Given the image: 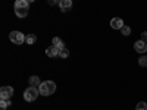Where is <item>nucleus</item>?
I'll use <instances>...</instances> for the list:
<instances>
[{
  "instance_id": "obj_15",
  "label": "nucleus",
  "mask_w": 147,
  "mask_h": 110,
  "mask_svg": "<svg viewBox=\"0 0 147 110\" xmlns=\"http://www.w3.org/2000/svg\"><path fill=\"white\" fill-rule=\"evenodd\" d=\"M121 32H122V35H129L131 34V28L129 27H127V25H124V27H122V30H121Z\"/></svg>"
},
{
  "instance_id": "obj_18",
  "label": "nucleus",
  "mask_w": 147,
  "mask_h": 110,
  "mask_svg": "<svg viewBox=\"0 0 147 110\" xmlns=\"http://www.w3.org/2000/svg\"><path fill=\"white\" fill-rule=\"evenodd\" d=\"M141 41H144V43L147 41V31H144V32L141 34Z\"/></svg>"
},
{
  "instance_id": "obj_2",
  "label": "nucleus",
  "mask_w": 147,
  "mask_h": 110,
  "mask_svg": "<svg viewBox=\"0 0 147 110\" xmlns=\"http://www.w3.org/2000/svg\"><path fill=\"white\" fill-rule=\"evenodd\" d=\"M38 91L41 95H52L55 91H56V82L53 81H44L40 84L38 87Z\"/></svg>"
},
{
  "instance_id": "obj_16",
  "label": "nucleus",
  "mask_w": 147,
  "mask_h": 110,
  "mask_svg": "<svg viewBox=\"0 0 147 110\" xmlns=\"http://www.w3.org/2000/svg\"><path fill=\"white\" fill-rule=\"evenodd\" d=\"M68 56H69V50H68V48H63V50H60V53H59V57L66 59Z\"/></svg>"
},
{
  "instance_id": "obj_8",
  "label": "nucleus",
  "mask_w": 147,
  "mask_h": 110,
  "mask_svg": "<svg viewBox=\"0 0 147 110\" xmlns=\"http://www.w3.org/2000/svg\"><path fill=\"white\" fill-rule=\"evenodd\" d=\"M134 48H136V52H138V53H146V52H147V46H146V43L141 41V40L134 43Z\"/></svg>"
},
{
  "instance_id": "obj_14",
  "label": "nucleus",
  "mask_w": 147,
  "mask_h": 110,
  "mask_svg": "<svg viewBox=\"0 0 147 110\" xmlns=\"http://www.w3.org/2000/svg\"><path fill=\"white\" fill-rule=\"evenodd\" d=\"M138 65H140L141 68H146V66H147V57H146V56H141V57L138 59Z\"/></svg>"
},
{
  "instance_id": "obj_11",
  "label": "nucleus",
  "mask_w": 147,
  "mask_h": 110,
  "mask_svg": "<svg viewBox=\"0 0 147 110\" xmlns=\"http://www.w3.org/2000/svg\"><path fill=\"white\" fill-rule=\"evenodd\" d=\"M53 46H55V47H57L59 50H63V48H66V47H65V43H63L62 40H60L59 37H55V38H53Z\"/></svg>"
},
{
  "instance_id": "obj_4",
  "label": "nucleus",
  "mask_w": 147,
  "mask_h": 110,
  "mask_svg": "<svg viewBox=\"0 0 147 110\" xmlns=\"http://www.w3.org/2000/svg\"><path fill=\"white\" fill-rule=\"evenodd\" d=\"M9 38H10V41L13 44H22V43H25L27 35H24L21 31H12L9 34Z\"/></svg>"
},
{
  "instance_id": "obj_17",
  "label": "nucleus",
  "mask_w": 147,
  "mask_h": 110,
  "mask_svg": "<svg viewBox=\"0 0 147 110\" xmlns=\"http://www.w3.org/2000/svg\"><path fill=\"white\" fill-rule=\"evenodd\" d=\"M136 110H147V104H146L144 101H140V103L137 104Z\"/></svg>"
},
{
  "instance_id": "obj_7",
  "label": "nucleus",
  "mask_w": 147,
  "mask_h": 110,
  "mask_svg": "<svg viewBox=\"0 0 147 110\" xmlns=\"http://www.w3.org/2000/svg\"><path fill=\"white\" fill-rule=\"evenodd\" d=\"M110 27H112L113 30H122V27H124V21H122L121 18H113L112 21H110Z\"/></svg>"
},
{
  "instance_id": "obj_12",
  "label": "nucleus",
  "mask_w": 147,
  "mask_h": 110,
  "mask_svg": "<svg viewBox=\"0 0 147 110\" xmlns=\"http://www.w3.org/2000/svg\"><path fill=\"white\" fill-rule=\"evenodd\" d=\"M35 41H37V35H34V34H28L27 35V38H25L27 44H34Z\"/></svg>"
},
{
  "instance_id": "obj_10",
  "label": "nucleus",
  "mask_w": 147,
  "mask_h": 110,
  "mask_svg": "<svg viewBox=\"0 0 147 110\" xmlns=\"http://www.w3.org/2000/svg\"><path fill=\"white\" fill-rule=\"evenodd\" d=\"M40 84H41V81H40V78L37 76V75H34V76H31V78H30V87H35V88H38V87H40Z\"/></svg>"
},
{
  "instance_id": "obj_1",
  "label": "nucleus",
  "mask_w": 147,
  "mask_h": 110,
  "mask_svg": "<svg viewBox=\"0 0 147 110\" xmlns=\"http://www.w3.org/2000/svg\"><path fill=\"white\" fill-rule=\"evenodd\" d=\"M30 12V3L27 0H18L15 2V13L18 18H25Z\"/></svg>"
},
{
  "instance_id": "obj_6",
  "label": "nucleus",
  "mask_w": 147,
  "mask_h": 110,
  "mask_svg": "<svg viewBox=\"0 0 147 110\" xmlns=\"http://www.w3.org/2000/svg\"><path fill=\"white\" fill-rule=\"evenodd\" d=\"M59 7H60V12H69L71 7H72V2L71 0H60Z\"/></svg>"
},
{
  "instance_id": "obj_3",
  "label": "nucleus",
  "mask_w": 147,
  "mask_h": 110,
  "mask_svg": "<svg viewBox=\"0 0 147 110\" xmlns=\"http://www.w3.org/2000/svg\"><path fill=\"white\" fill-rule=\"evenodd\" d=\"M38 95H40V91L35 87H28L24 91V99H25V101H34V100H37Z\"/></svg>"
},
{
  "instance_id": "obj_9",
  "label": "nucleus",
  "mask_w": 147,
  "mask_h": 110,
  "mask_svg": "<svg viewBox=\"0 0 147 110\" xmlns=\"http://www.w3.org/2000/svg\"><path fill=\"white\" fill-rule=\"evenodd\" d=\"M59 53H60V50H59L57 47H55V46L47 47V48H46V54H47L49 57H57V56H59Z\"/></svg>"
},
{
  "instance_id": "obj_13",
  "label": "nucleus",
  "mask_w": 147,
  "mask_h": 110,
  "mask_svg": "<svg viewBox=\"0 0 147 110\" xmlns=\"http://www.w3.org/2000/svg\"><path fill=\"white\" fill-rule=\"evenodd\" d=\"M10 106V100H2L0 101V110H6Z\"/></svg>"
},
{
  "instance_id": "obj_5",
  "label": "nucleus",
  "mask_w": 147,
  "mask_h": 110,
  "mask_svg": "<svg viewBox=\"0 0 147 110\" xmlns=\"http://www.w3.org/2000/svg\"><path fill=\"white\" fill-rule=\"evenodd\" d=\"M12 95H13V88L12 87H2L0 88V99L2 100H10Z\"/></svg>"
}]
</instances>
